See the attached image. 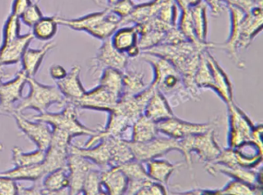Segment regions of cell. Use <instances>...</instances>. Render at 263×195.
Masks as SVG:
<instances>
[{
    "instance_id": "1",
    "label": "cell",
    "mask_w": 263,
    "mask_h": 195,
    "mask_svg": "<svg viewBox=\"0 0 263 195\" xmlns=\"http://www.w3.org/2000/svg\"><path fill=\"white\" fill-rule=\"evenodd\" d=\"M214 48H215L214 43L208 41L194 43L186 41L176 44H159L143 52L157 55L169 61L182 76L191 100L200 101L201 92L195 84V74L199 65L201 53L204 50Z\"/></svg>"
},
{
    "instance_id": "2",
    "label": "cell",
    "mask_w": 263,
    "mask_h": 195,
    "mask_svg": "<svg viewBox=\"0 0 263 195\" xmlns=\"http://www.w3.org/2000/svg\"><path fill=\"white\" fill-rule=\"evenodd\" d=\"M139 56L154 69L155 78L151 84L164 95L172 107H178L190 101L182 76L169 61L145 52Z\"/></svg>"
},
{
    "instance_id": "3",
    "label": "cell",
    "mask_w": 263,
    "mask_h": 195,
    "mask_svg": "<svg viewBox=\"0 0 263 195\" xmlns=\"http://www.w3.org/2000/svg\"><path fill=\"white\" fill-rule=\"evenodd\" d=\"M90 147H80L71 144L70 153H77L95 163L101 170L121 165L135 159L127 141L121 138H106Z\"/></svg>"
},
{
    "instance_id": "4",
    "label": "cell",
    "mask_w": 263,
    "mask_h": 195,
    "mask_svg": "<svg viewBox=\"0 0 263 195\" xmlns=\"http://www.w3.org/2000/svg\"><path fill=\"white\" fill-rule=\"evenodd\" d=\"M56 19L59 25L76 31L86 32L102 41L111 37L121 27V18L105 8L102 11L90 13L77 19H66L57 15Z\"/></svg>"
},
{
    "instance_id": "5",
    "label": "cell",
    "mask_w": 263,
    "mask_h": 195,
    "mask_svg": "<svg viewBox=\"0 0 263 195\" xmlns=\"http://www.w3.org/2000/svg\"><path fill=\"white\" fill-rule=\"evenodd\" d=\"M30 93L23 98L15 108V112L24 113L27 110H34L39 113H45L53 104L64 105L66 99L56 86L44 85L34 77H27Z\"/></svg>"
},
{
    "instance_id": "6",
    "label": "cell",
    "mask_w": 263,
    "mask_h": 195,
    "mask_svg": "<svg viewBox=\"0 0 263 195\" xmlns=\"http://www.w3.org/2000/svg\"><path fill=\"white\" fill-rule=\"evenodd\" d=\"M179 141V152L182 153L189 168L192 167V153L198 155L204 164L213 161L219 155L221 148L216 140L215 128L204 133L191 135Z\"/></svg>"
},
{
    "instance_id": "7",
    "label": "cell",
    "mask_w": 263,
    "mask_h": 195,
    "mask_svg": "<svg viewBox=\"0 0 263 195\" xmlns=\"http://www.w3.org/2000/svg\"><path fill=\"white\" fill-rule=\"evenodd\" d=\"M60 113H39L33 116V121H41L50 125L52 129H58L68 133L72 139L79 136H92L98 130L89 128L78 119V108L71 103L67 102Z\"/></svg>"
},
{
    "instance_id": "8",
    "label": "cell",
    "mask_w": 263,
    "mask_h": 195,
    "mask_svg": "<svg viewBox=\"0 0 263 195\" xmlns=\"http://www.w3.org/2000/svg\"><path fill=\"white\" fill-rule=\"evenodd\" d=\"M229 115V147L235 148L252 141L255 126L248 115L234 102L227 104Z\"/></svg>"
},
{
    "instance_id": "9",
    "label": "cell",
    "mask_w": 263,
    "mask_h": 195,
    "mask_svg": "<svg viewBox=\"0 0 263 195\" xmlns=\"http://www.w3.org/2000/svg\"><path fill=\"white\" fill-rule=\"evenodd\" d=\"M71 141V136L68 133L58 129H52L51 141L42 163L46 174L58 169L67 168Z\"/></svg>"
},
{
    "instance_id": "10",
    "label": "cell",
    "mask_w": 263,
    "mask_h": 195,
    "mask_svg": "<svg viewBox=\"0 0 263 195\" xmlns=\"http://www.w3.org/2000/svg\"><path fill=\"white\" fill-rule=\"evenodd\" d=\"M134 158L140 162H147L151 160L158 159L173 150L179 151V141L174 138L156 136L146 142H134L127 141Z\"/></svg>"
},
{
    "instance_id": "11",
    "label": "cell",
    "mask_w": 263,
    "mask_h": 195,
    "mask_svg": "<svg viewBox=\"0 0 263 195\" xmlns=\"http://www.w3.org/2000/svg\"><path fill=\"white\" fill-rule=\"evenodd\" d=\"M218 125V120H214L205 124L187 122L174 116L158 123L159 133L169 138L181 140L191 135L204 133Z\"/></svg>"
},
{
    "instance_id": "12",
    "label": "cell",
    "mask_w": 263,
    "mask_h": 195,
    "mask_svg": "<svg viewBox=\"0 0 263 195\" xmlns=\"http://www.w3.org/2000/svg\"><path fill=\"white\" fill-rule=\"evenodd\" d=\"M129 57L126 53H121L112 45L110 38L103 41L98 49L96 56L91 60L90 70L93 74L102 72L107 68L115 69L123 72L128 65Z\"/></svg>"
},
{
    "instance_id": "13",
    "label": "cell",
    "mask_w": 263,
    "mask_h": 195,
    "mask_svg": "<svg viewBox=\"0 0 263 195\" xmlns=\"http://www.w3.org/2000/svg\"><path fill=\"white\" fill-rule=\"evenodd\" d=\"M27 82V75L21 70L14 79L0 84V115L13 116L16 104L24 98L23 90Z\"/></svg>"
},
{
    "instance_id": "14",
    "label": "cell",
    "mask_w": 263,
    "mask_h": 195,
    "mask_svg": "<svg viewBox=\"0 0 263 195\" xmlns=\"http://www.w3.org/2000/svg\"><path fill=\"white\" fill-rule=\"evenodd\" d=\"M12 116L16 120L20 130L36 144L37 149L46 151L52 138V129L50 125L41 121L33 122L20 112H14Z\"/></svg>"
},
{
    "instance_id": "15",
    "label": "cell",
    "mask_w": 263,
    "mask_h": 195,
    "mask_svg": "<svg viewBox=\"0 0 263 195\" xmlns=\"http://www.w3.org/2000/svg\"><path fill=\"white\" fill-rule=\"evenodd\" d=\"M118 98L101 85L90 91H86L81 98L71 102L78 109L99 110L110 113L113 111ZM70 103V102H69Z\"/></svg>"
},
{
    "instance_id": "16",
    "label": "cell",
    "mask_w": 263,
    "mask_h": 195,
    "mask_svg": "<svg viewBox=\"0 0 263 195\" xmlns=\"http://www.w3.org/2000/svg\"><path fill=\"white\" fill-rule=\"evenodd\" d=\"M204 167L208 173L212 176L218 173H223L230 177L234 180L243 181L251 184L257 188L262 190V178H261V169H247L239 165L226 166L224 164L215 162H208L204 164Z\"/></svg>"
},
{
    "instance_id": "17",
    "label": "cell",
    "mask_w": 263,
    "mask_h": 195,
    "mask_svg": "<svg viewBox=\"0 0 263 195\" xmlns=\"http://www.w3.org/2000/svg\"><path fill=\"white\" fill-rule=\"evenodd\" d=\"M100 168L90 160L77 153H70L67 160L69 178V194H79L83 184L90 170Z\"/></svg>"
},
{
    "instance_id": "18",
    "label": "cell",
    "mask_w": 263,
    "mask_h": 195,
    "mask_svg": "<svg viewBox=\"0 0 263 195\" xmlns=\"http://www.w3.org/2000/svg\"><path fill=\"white\" fill-rule=\"evenodd\" d=\"M230 15V34L224 44H215V48H221L240 69L245 67V62L238 56V43L239 40L240 25L246 13L233 6L226 5Z\"/></svg>"
},
{
    "instance_id": "19",
    "label": "cell",
    "mask_w": 263,
    "mask_h": 195,
    "mask_svg": "<svg viewBox=\"0 0 263 195\" xmlns=\"http://www.w3.org/2000/svg\"><path fill=\"white\" fill-rule=\"evenodd\" d=\"M209 50H204V56L212 75L214 90L226 104H230L233 102V87L232 83L227 73L221 68L215 56Z\"/></svg>"
},
{
    "instance_id": "20",
    "label": "cell",
    "mask_w": 263,
    "mask_h": 195,
    "mask_svg": "<svg viewBox=\"0 0 263 195\" xmlns=\"http://www.w3.org/2000/svg\"><path fill=\"white\" fill-rule=\"evenodd\" d=\"M262 7H257L249 13H246L240 25L239 40L238 50H246L249 48L257 35L262 30Z\"/></svg>"
},
{
    "instance_id": "21",
    "label": "cell",
    "mask_w": 263,
    "mask_h": 195,
    "mask_svg": "<svg viewBox=\"0 0 263 195\" xmlns=\"http://www.w3.org/2000/svg\"><path fill=\"white\" fill-rule=\"evenodd\" d=\"M128 180L125 194H138L147 186L150 185L153 180L149 177L142 162L133 159L118 166Z\"/></svg>"
},
{
    "instance_id": "22",
    "label": "cell",
    "mask_w": 263,
    "mask_h": 195,
    "mask_svg": "<svg viewBox=\"0 0 263 195\" xmlns=\"http://www.w3.org/2000/svg\"><path fill=\"white\" fill-rule=\"evenodd\" d=\"M33 39L34 36L33 33H30L20 35L8 42L3 43L0 47V65L7 66L18 64Z\"/></svg>"
},
{
    "instance_id": "23",
    "label": "cell",
    "mask_w": 263,
    "mask_h": 195,
    "mask_svg": "<svg viewBox=\"0 0 263 195\" xmlns=\"http://www.w3.org/2000/svg\"><path fill=\"white\" fill-rule=\"evenodd\" d=\"M81 68L79 65H74L63 79L57 81V87L66 99V103L73 102L84 95L86 90L81 83Z\"/></svg>"
},
{
    "instance_id": "24",
    "label": "cell",
    "mask_w": 263,
    "mask_h": 195,
    "mask_svg": "<svg viewBox=\"0 0 263 195\" xmlns=\"http://www.w3.org/2000/svg\"><path fill=\"white\" fill-rule=\"evenodd\" d=\"M101 183L106 194H125L128 180L118 166L101 170Z\"/></svg>"
},
{
    "instance_id": "25",
    "label": "cell",
    "mask_w": 263,
    "mask_h": 195,
    "mask_svg": "<svg viewBox=\"0 0 263 195\" xmlns=\"http://www.w3.org/2000/svg\"><path fill=\"white\" fill-rule=\"evenodd\" d=\"M233 149L238 165L247 169L260 168L262 162V146L249 141Z\"/></svg>"
},
{
    "instance_id": "26",
    "label": "cell",
    "mask_w": 263,
    "mask_h": 195,
    "mask_svg": "<svg viewBox=\"0 0 263 195\" xmlns=\"http://www.w3.org/2000/svg\"><path fill=\"white\" fill-rule=\"evenodd\" d=\"M144 115L156 123L175 116L168 101L155 88L144 109Z\"/></svg>"
},
{
    "instance_id": "27",
    "label": "cell",
    "mask_w": 263,
    "mask_h": 195,
    "mask_svg": "<svg viewBox=\"0 0 263 195\" xmlns=\"http://www.w3.org/2000/svg\"><path fill=\"white\" fill-rule=\"evenodd\" d=\"M169 0H152L147 4L135 5L133 11L129 16L121 20V27L128 24H138L146 22L158 15L161 7Z\"/></svg>"
},
{
    "instance_id": "28",
    "label": "cell",
    "mask_w": 263,
    "mask_h": 195,
    "mask_svg": "<svg viewBox=\"0 0 263 195\" xmlns=\"http://www.w3.org/2000/svg\"><path fill=\"white\" fill-rule=\"evenodd\" d=\"M55 42L47 43L41 49L28 48L23 55L22 70L27 77H34L41 67L46 55L55 48Z\"/></svg>"
},
{
    "instance_id": "29",
    "label": "cell",
    "mask_w": 263,
    "mask_h": 195,
    "mask_svg": "<svg viewBox=\"0 0 263 195\" xmlns=\"http://www.w3.org/2000/svg\"><path fill=\"white\" fill-rule=\"evenodd\" d=\"M43 194H69L67 168H61L47 173L42 179Z\"/></svg>"
},
{
    "instance_id": "30",
    "label": "cell",
    "mask_w": 263,
    "mask_h": 195,
    "mask_svg": "<svg viewBox=\"0 0 263 195\" xmlns=\"http://www.w3.org/2000/svg\"><path fill=\"white\" fill-rule=\"evenodd\" d=\"M147 173L153 181L161 183L164 185L167 186L169 178L172 173L183 165L182 163L172 164L166 160L158 159L151 160L146 162Z\"/></svg>"
},
{
    "instance_id": "31",
    "label": "cell",
    "mask_w": 263,
    "mask_h": 195,
    "mask_svg": "<svg viewBox=\"0 0 263 195\" xmlns=\"http://www.w3.org/2000/svg\"><path fill=\"white\" fill-rule=\"evenodd\" d=\"M130 141L134 142H146L159 134L158 123L143 114L132 125Z\"/></svg>"
},
{
    "instance_id": "32",
    "label": "cell",
    "mask_w": 263,
    "mask_h": 195,
    "mask_svg": "<svg viewBox=\"0 0 263 195\" xmlns=\"http://www.w3.org/2000/svg\"><path fill=\"white\" fill-rule=\"evenodd\" d=\"M192 16L195 36L200 42H207L208 37V6L201 0L189 7Z\"/></svg>"
},
{
    "instance_id": "33",
    "label": "cell",
    "mask_w": 263,
    "mask_h": 195,
    "mask_svg": "<svg viewBox=\"0 0 263 195\" xmlns=\"http://www.w3.org/2000/svg\"><path fill=\"white\" fill-rule=\"evenodd\" d=\"M139 34L136 27H121L110 37L112 45L118 51L127 53L130 48L138 45Z\"/></svg>"
},
{
    "instance_id": "34",
    "label": "cell",
    "mask_w": 263,
    "mask_h": 195,
    "mask_svg": "<svg viewBox=\"0 0 263 195\" xmlns=\"http://www.w3.org/2000/svg\"><path fill=\"white\" fill-rule=\"evenodd\" d=\"M1 176L10 178L14 181H34L43 179L46 176L45 170L42 163L35 165L15 167L7 171L0 172Z\"/></svg>"
},
{
    "instance_id": "35",
    "label": "cell",
    "mask_w": 263,
    "mask_h": 195,
    "mask_svg": "<svg viewBox=\"0 0 263 195\" xmlns=\"http://www.w3.org/2000/svg\"><path fill=\"white\" fill-rule=\"evenodd\" d=\"M99 85L105 87L112 94L120 99L123 93L122 72L115 69H105L103 70L100 77Z\"/></svg>"
},
{
    "instance_id": "36",
    "label": "cell",
    "mask_w": 263,
    "mask_h": 195,
    "mask_svg": "<svg viewBox=\"0 0 263 195\" xmlns=\"http://www.w3.org/2000/svg\"><path fill=\"white\" fill-rule=\"evenodd\" d=\"M144 73L127 68L122 72V94L135 95L146 88Z\"/></svg>"
},
{
    "instance_id": "37",
    "label": "cell",
    "mask_w": 263,
    "mask_h": 195,
    "mask_svg": "<svg viewBox=\"0 0 263 195\" xmlns=\"http://www.w3.org/2000/svg\"><path fill=\"white\" fill-rule=\"evenodd\" d=\"M56 15L51 17L43 16L33 26V35L34 38L41 41H50L56 35L58 30Z\"/></svg>"
},
{
    "instance_id": "38",
    "label": "cell",
    "mask_w": 263,
    "mask_h": 195,
    "mask_svg": "<svg viewBox=\"0 0 263 195\" xmlns=\"http://www.w3.org/2000/svg\"><path fill=\"white\" fill-rule=\"evenodd\" d=\"M45 150H37L30 153H24L19 147L12 149V161L15 167L35 165L43 163L45 158Z\"/></svg>"
},
{
    "instance_id": "39",
    "label": "cell",
    "mask_w": 263,
    "mask_h": 195,
    "mask_svg": "<svg viewBox=\"0 0 263 195\" xmlns=\"http://www.w3.org/2000/svg\"><path fill=\"white\" fill-rule=\"evenodd\" d=\"M261 193L262 190L243 181L234 179L223 188L218 190V195H255Z\"/></svg>"
},
{
    "instance_id": "40",
    "label": "cell",
    "mask_w": 263,
    "mask_h": 195,
    "mask_svg": "<svg viewBox=\"0 0 263 195\" xmlns=\"http://www.w3.org/2000/svg\"><path fill=\"white\" fill-rule=\"evenodd\" d=\"M81 193L85 195L106 194L101 183V169H93L89 172L83 184Z\"/></svg>"
},
{
    "instance_id": "41",
    "label": "cell",
    "mask_w": 263,
    "mask_h": 195,
    "mask_svg": "<svg viewBox=\"0 0 263 195\" xmlns=\"http://www.w3.org/2000/svg\"><path fill=\"white\" fill-rule=\"evenodd\" d=\"M165 33L157 30H149L139 35L138 45L141 53L162 44Z\"/></svg>"
},
{
    "instance_id": "42",
    "label": "cell",
    "mask_w": 263,
    "mask_h": 195,
    "mask_svg": "<svg viewBox=\"0 0 263 195\" xmlns=\"http://www.w3.org/2000/svg\"><path fill=\"white\" fill-rule=\"evenodd\" d=\"M99 6L103 8L107 9L109 11L118 16L121 19L127 17L132 13L135 8V4L133 0H116L113 4H99Z\"/></svg>"
},
{
    "instance_id": "43",
    "label": "cell",
    "mask_w": 263,
    "mask_h": 195,
    "mask_svg": "<svg viewBox=\"0 0 263 195\" xmlns=\"http://www.w3.org/2000/svg\"><path fill=\"white\" fill-rule=\"evenodd\" d=\"M177 26L187 41L194 43H200V41L197 39L196 36H195L189 8L181 10V17H180L179 22H178Z\"/></svg>"
},
{
    "instance_id": "44",
    "label": "cell",
    "mask_w": 263,
    "mask_h": 195,
    "mask_svg": "<svg viewBox=\"0 0 263 195\" xmlns=\"http://www.w3.org/2000/svg\"><path fill=\"white\" fill-rule=\"evenodd\" d=\"M21 35V19L16 15L11 14L6 21L4 29L3 43L8 42Z\"/></svg>"
},
{
    "instance_id": "45",
    "label": "cell",
    "mask_w": 263,
    "mask_h": 195,
    "mask_svg": "<svg viewBox=\"0 0 263 195\" xmlns=\"http://www.w3.org/2000/svg\"><path fill=\"white\" fill-rule=\"evenodd\" d=\"M42 17L43 13L38 5V1L36 0L32 2L31 4L26 9L25 11L20 16V19L25 25L33 27V26Z\"/></svg>"
},
{
    "instance_id": "46",
    "label": "cell",
    "mask_w": 263,
    "mask_h": 195,
    "mask_svg": "<svg viewBox=\"0 0 263 195\" xmlns=\"http://www.w3.org/2000/svg\"><path fill=\"white\" fill-rule=\"evenodd\" d=\"M226 5L233 6L242 10L245 13H249L257 7H262L263 0H221Z\"/></svg>"
},
{
    "instance_id": "47",
    "label": "cell",
    "mask_w": 263,
    "mask_h": 195,
    "mask_svg": "<svg viewBox=\"0 0 263 195\" xmlns=\"http://www.w3.org/2000/svg\"><path fill=\"white\" fill-rule=\"evenodd\" d=\"M16 194H18L16 181L0 175V195Z\"/></svg>"
},
{
    "instance_id": "48",
    "label": "cell",
    "mask_w": 263,
    "mask_h": 195,
    "mask_svg": "<svg viewBox=\"0 0 263 195\" xmlns=\"http://www.w3.org/2000/svg\"><path fill=\"white\" fill-rule=\"evenodd\" d=\"M187 41L181 30L178 29V26L172 27L169 30L164 36V41L161 44H176Z\"/></svg>"
},
{
    "instance_id": "49",
    "label": "cell",
    "mask_w": 263,
    "mask_h": 195,
    "mask_svg": "<svg viewBox=\"0 0 263 195\" xmlns=\"http://www.w3.org/2000/svg\"><path fill=\"white\" fill-rule=\"evenodd\" d=\"M139 194H168V190H167V186L157 181H153L150 185L143 188L138 193V195Z\"/></svg>"
},
{
    "instance_id": "50",
    "label": "cell",
    "mask_w": 263,
    "mask_h": 195,
    "mask_svg": "<svg viewBox=\"0 0 263 195\" xmlns=\"http://www.w3.org/2000/svg\"><path fill=\"white\" fill-rule=\"evenodd\" d=\"M33 186L30 187H22L18 184V194L27 195H41L43 194L44 187H43L42 179L34 181Z\"/></svg>"
},
{
    "instance_id": "51",
    "label": "cell",
    "mask_w": 263,
    "mask_h": 195,
    "mask_svg": "<svg viewBox=\"0 0 263 195\" xmlns=\"http://www.w3.org/2000/svg\"><path fill=\"white\" fill-rule=\"evenodd\" d=\"M203 1L210 8L212 16L218 17L224 10V7H223L224 3L221 0H203Z\"/></svg>"
},
{
    "instance_id": "52",
    "label": "cell",
    "mask_w": 263,
    "mask_h": 195,
    "mask_svg": "<svg viewBox=\"0 0 263 195\" xmlns=\"http://www.w3.org/2000/svg\"><path fill=\"white\" fill-rule=\"evenodd\" d=\"M32 2H33L32 0H14L12 7L11 13L20 17Z\"/></svg>"
},
{
    "instance_id": "53",
    "label": "cell",
    "mask_w": 263,
    "mask_h": 195,
    "mask_svg": "<svg viewBox=\"0 0 263 195\" xmlns=\"http://www.w3.org/2000/svg\"><path fill=\"white\" fill-rule=\"evenodd\" d=\"M67 73L65 68L60 64H53L50 67V76L56 81L63 79Z\"/></svg>"
},
{
    "instance_id": "54",
    "label": "cell",
    "mask_w": 263,
    "mask_h": 195,
    "mask_svg": "<svg viewBox=\"0 0 263 195\" xmlns=\"http://www.w3.org/2000/svg\"><path fill=\"white\" fill-rule=\"evenodd\" d=\"M199 1H201V0H175V2L176 3L181 11L184 10V9L189 8V7L197 4Z\"/></svg>"
},
{
    "instance_id": "55",
    "label": "cell",
    "mask_w": 263,
    "mask_h": 195,
    "mask_svg": "<svg viewBox=\"0 0 263 195\" xmlns=\"http://www.w3.org/2000/svg\"><path fill=\"white\" fill-rule=\"evenodd\" d=\"M2 67L3 66L0 65V84L3 82V78H4V76H5V74H4V72L2 70Z\"/></svg>"
},
{
    "instance_id": "56",
    "label": "cell",
    "mask_w": 263,
    "mask_h": 195,
    "mask_svg": "<svg viewBox=\"0 0 263 195\" xmlns=\"http://www.w3.org/2000/svg\"><path fill=\"white\" fill-rule=\"evenodd\" d=\"M116 0H107V4H113Z\"/></svg>"
},
{
    "instance_id": "57",
    "label": "cell",
    "mask_w": 263,
    "mask_h": 195,
    "mask_svg": "<svg viewBox=\"0 0 263 195\" xmlns=\"http://www.w3.org/2000/svg\"><path fill=\"white\" fill-rule=\"evenodd\" d=\"M3 149H4V145L2 143L0 142V151H2Z\"/></svg>"
}]
</instances>
